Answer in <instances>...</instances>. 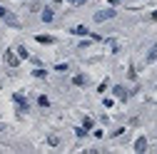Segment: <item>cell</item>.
I'll return each mask as SVG.
<instances>
[{
    "instance_id": "obj_1",
    "label": "cell",
    "mask_w": 157,
    "mask_h": 154,
    "mask_svg": "<svg viewBox=\"0 0 157 154\" xmlns=\"http://www.w3.org/2000/svg\"><path fill=\"white\" fill-rule=\"evenodd\" d=\"M13 100H15V105H17V112H20V114H23V112H28V100L23 97L20 92H17V94H13Z\"/></svg>"
},
{
    "instance_id": "obj_2",
    "label": "cell",
    "mask_w": 157,
    "mask_h": 154,
    "mask_svg": "<svg viewBox=\"0 0 157 154\" xmlns=\"http://www.w3.org/2000/svg\"><path fill=\"white\" fill-rule=\"evenodd\" d=\"M0 17H3L5 23H10V25H15V28H17V17H15L13 13H8V10H5L3 5H0Z\"/></svg>"
},
{
    "instance_id": "obj_3",
    "label": "cell",
    "mask_w": 157,
    "mask_h": 154,
    "mask_svg": "<svg viewBox=\"0 0 157 154\" xmlns=\"http://www.w3.org/2000/svg\"><path fill=\"white\" fill-rule=\"evenodd\" d=\"M5 62H8L10 67H17V62H20V60H17V55H15V52L8 50V52H5Z\"/></svg>"
},
{
    "instance_id": "obj_4",
    "label": "cell",
    "mask_w": 157,
    "mask_h": 154,
    "mask_svg": "<svg viewBox=\"0 0 157 154\" xmlns=\"http://www.w3.org/2000/svg\"><path fill=\"white\" fill-rule=\"evenodd\" d=\"M112 15H115V10H100V13L95 15V20L102 23V20H107V17H112Z\"/></svg>"
},
{
    "instance_id": "obj_5",
    "label": "cell",
    "mask_w": 157,
    "mask_h": 154,
    "mask_svg": "<svg viewBox=\"0 0 157 154\" xmlns=\"http://www.w3.org/2000/svg\"><path fill=\"white\" fill-rule=\"evenodd\" d=\"M145 149H147V139H145V137H140V139L135 142V152H145Z\"/></svg>"
},
{
    "instance_id": "obj_6",
    "label": "cell",
    "mask_w": 157,
    "mask_h": 154,
    "mask_svg": "<svg viewBox=\"0 0 157 154\" xmlns=\"http://www.w3.org/2000/svg\"><path fill=\"white\" fill-rule=\"evenodd\" d=\"M115 94H117L120 100H127V90H125V87H115Z\"/></svg>"
},
{
    "instance_id": "obj_7",
    "label": "cell",
    "mask_w": 157,
    "mask_h": 154,
    "mask_svg": "<svg viewBox=\"0 0 157 154\" xmlns=\"http://www.w3.org/2000/svg\"><path fill=\"white\" fill-rule=\"evenodd\" d=\"M72 32H75V35H90V32H87V28H82V25H77V28H72Z\"/></svg>"
},
{
    "instance_id": "obj_8",
    "label": "cell",
    "mask_w": 157,
    "mask_h": 154,
    "mask_svg": "<svg viewBox=\"0 0 157 154\" xmlns=\"http://www.w3.org/2000/svg\"><path fill=\"white\" fill-rule=\"evenodd\" d=\"M37 42H45V45H48V42H52V37H48V35H37Z\"/></svg>"
},
{
    "instance_id": "obj_9",
    "label": "cell",
    "mask_w": 157,
    "mask_h": 154,
    "mask_svg": "<svg viewBox=\"0 0 157 154\" xmlns=\"http://www.w3.org/2000/svg\"><path fill=\"white\" fill-rule=\"evenodd\" d=\"M72 82H75V85H85V77H82V75H75Z\"/></svg>"
},
{
    "instance_id": "obj_10",
    "label": "cell",
    "mask_w": 157,
    "mask_h": 154,
    "mask_svg": "<svg viewBox=\"0 0 157 154\" xmlns=\"http://www.w3.org/2000/svg\"><path fill=\"white\" fill-rule=\"evenodd\" d=\"M43 20H45V23L52 20V10H45V13H43Z\"/></svg>"
},
{
    "instance_id": "obj_11",
    "label": "cell",
    "mask_w": 157,
    "mask_h": 154,
    "mask_svg": "<svg viewBox=\"0 0 157 154\" xmlns=\"http://www.w3.org/2000/svg\"><path fill=\"white\" fill-rule=\"evenodd\" d=\"M37 102H40V107H48V105H50V100H48V97H40Z\"/></svg>"
},
{
    "instance_id": "obj_12",
    "label": "cell",
    "mask_w": 157,
    "mask_h": 154,
    "mask_svg": "<svg viewBox=\"0 0 157 154\" xmlns=\"http://www.w3.org/2000/svg\"><path fill=\"white\" fill-rule=\"evenodd\" d=\"M152 20H157V13H152Z\"/></svg>"
},
{
    "instance_id": "obj_13",
    "label": "cell",
    "mask_w": 157,
    "mask_h": 154,
    "mask_svg": "<svg viewBox=\"0 0 157 154\" xmlns=\"http://www.w3.org/2000/svg\"><path fill=\"white\" fill-rule=\"evenodd\" d=\"M72 3H85V0H72Z\"/></svg>"
},
{
    "instance_id": "obj_14",
    "label": "cell",
    "mask_w": 157,
    "mask_h": 154,
    "mask_svg": "<svg viewBox=\"0 0 157 154\" xmlns=\"http://www.w3.org/2000/svg\"><path fill=\"white\" fill-rule=\"evenodd\" d=\"M0 132H3V124H0Z\"/></svg>"
}]
</instances>
